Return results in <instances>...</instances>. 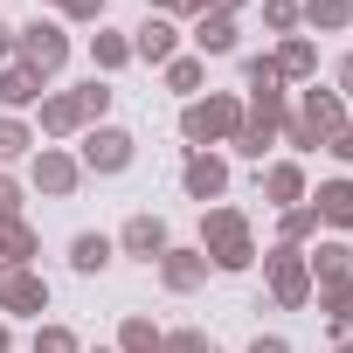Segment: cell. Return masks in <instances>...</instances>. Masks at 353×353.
Instances as JSON below:
<instances>
[{
    "instance_id": "6da1fadb",
    "label": "cell",
    "mask_w": 353,
    "mask_h": 353,
    "mask_svg": "<svg viewBox=\"0 0 353 353\" xmlns=\"http://www.w3.org/2000/svg\"><path fill=\"white\" fill-rule=\"evenodd\" d=\"M243 132V97H229V90H208V97H188L181 104V139L194 145V152H208V145H229Z\"/></svg>"
},
{
    "instance_id": "7a4b0ae2",
    "label": "cell",
    "mask_w": 353,
    "mask_h": 353,
    "mask_svg": "<svg viewBox=\"0 0 353 353\" xmlns=\"http://www.w3.org/2000/svg\"><path fill=\"white\" fill-rule=\"evenodd\" d=\"M201 256H208V270H250V263H256V243H250V215L215 201V208L201 215Z\"/></svg>"
},
{
    "instance_id": "3957f363",
    "label": "cell",
    "mask_w": 353,
    "mask_h": 353,
    "mask_svg": "<svg viewBox=\"0 0 353 353\" xmlns=\"http://www.w3.org/2000/svg\"><path fill=\"white\" fill-rule=\"evenodd\" d=\"M132 159H139V139H132L125 125H111V118H104V125H83V145H77V166H83V173L111 181V173H125Z\"/></svg>"
},
{
    "instance_id": "277c9868",
    "label": "cell",
    "mask_w": 353,
    "mask_h": 353,
    "mask_svg": "<svg viewBox=\"0 0 353 353\" xmlns=\"http://www.w3.org/2000/svg\"><path fill=\"white\" fill-rule=\"evenodd\" d=\"M14 63H28V70L49 83V77L70 63V28H63V21H49V14H35L28 28H14Z\"/></svg>"
},
{
    "instance_id": "5b68a950",
    "label": "cell",
    "mask_w": 353,
    "mask_h": 353,
    "mask_svg": "<svg viewBox=\"0 0 353 353\" xmlns=\"http://www.w3.org/2000/svg\"><path fill=\"white\" fill-rule=\"evenodd\" d=\"M49 312V277L28 263H0V319H42Z\"/></svg>"
},
{
    "instance_id": "8992f818",
    "label": "cell",
    "mask_w": 353,
    "mask_h": 353,
    "mask_svg": "<svg viewBox=\"0 0 353 353\" xmlns=\"http://www.w3.org/2000/svg\"><path fill=\"white\" fill-rule=\"evenodd\" d=\"M263 277H270V298H277L284 312H298V305L312 298V270H305V250H284V243H277V250L263 256Z\"/></svg>"
},
{
    "instance_id": "52a82bcc",
    "label": "cell",
    "mask_w": 353,
    "mask_h": 353,
    "mask_svg": "<svg viewBox=\"0 0 353 353\" xmlns=\"http://www.w3.org/2000/svg\"><path fill=\"white\" fill-rule=\"evenodd\" d=\"M28 181L42 188V194H77V181H83V166H77V152H63V145H42V152H28Z\"/></svg>"
},
{
    "instance_id": "ba28073f",
    "label": "cell",
    "mask_w": 353,
    "mask_h": 353,
    "mask_svg": "<svg viewBox=\"0 0 353 353\" xmlns=\"http://www.w3.org/2000/svg\"><path fill=\"white\" fill-rule=\"evenodd\" d=\"M111 243H118L125 256H139V263H159V256L173 250V236H166V222H159L152 208H139V215H132V222H125V229H118Z\"/></svg>"
},
{
    "instance_id": "9c48e42d",
    "label": "cell",
    "mask_w": 353,
    "mask_h": 353,
    "mask_svg": "<svg viewBox=\"0 0 353 353\" xmlns=\"http://www.w3.org/2000/svg\"><path fill=\"white\" fill-rule=\"evenodd\" d=\"M181 188H188V201H222L229 194V159L222 152H188V166H181Z\"/></svg>"
},
{
    "instance_id": "30bf717a",
    "label": "cell",
    "mask_w": 353,
    "mask_h": 353,
    "mask_svg": "<svg viewBox=\"0 0 353 353\" xmlns=\"http://www.w3.org/2000/svg\"><path fill=\"white\" fill-rule=\"evenodd\" d=\"M173 56H181V28H173L166 14H145L139 28H132V63H173Z\"/></svg>"
},
{
    "instance_id": "8fae6325",
    "label": "cell",
    "mask_w": 353,
    "mask_h": 353,
    "mask_svg": "<svg viewBox=\"0 0 353 353\" xmlns=\"http://www.w3.org/2000/svg\"><path fill=\"white\" fill-rule=\"evenodd\" d=\"M159 284L181 291V298L201 291V284H208V256H201V250H166V256H159Z\"/></svg>"
},
{
    "instance_id": "7c38bea8",
    "label": "cell",
    "mask_w": 353,
    "mask_h": 353,
    "mask_svg": "<svg viewBox=\"0 0 353 353\" xmlns=\"http://www.w3.org/2000/svg\"><path fill=\"white\" fill-rule=\"evenodd\" d=\"M270 63H277L284 83H319V49H312V35H284Z\"/></svg>"
},
{
    "instance_id": "4fadbf2b",
    "label": "cell",
    "mask_w": 353,
    "mask_h": 353,
    "mask_svg": "<svg viewBox=\"0 0 353 353\" xmlns=\"http://www.w3.org/2000/svg\"><path fill=\"white\" fill-rule=\"evenodd\" d=\"M83 104H77V90H56V97H42V139H83Z\"/></svg>"
},
{
    "instance_id": "5bb4252c",
    "label": "cell",
    "mask_w": 353,
    "mask_h": 353,
    "mask_svg": "<svg viewBox=\"0 0 353 353\" xmlns=\"http://www.w3.org/2000/svg\"><path fill=\"white\" fill-rule=\"evenodd\" d=\"M263 201L270 208H298L305 201V166L298 159H270L263 166Z\"/></svg>"
},
{
    "instance_id": "9a60e30c",
    "label": "cell",
    "mask_w": 353,
    "mask_h": 353,
    "mask_svg": "<svg viewBox=\"0 0 353 353\" xmlns=\"http://www.w3.org/2000/svg\"><path fill=\"white\" fill-rule=\"evenodd\" d=\"M111 256H118V243H111L104 229H83V236H70V270H77V277H97V270H111Z\"/></svg>"
},
{
    "instance_id": "2e32d148",
    "label": "cell",
    "mask_w": 353,
    "mask_h": 353,
    "mask_svg": "<svg viewBox=\"0 0 353 353\" xmlns=\"http://www.w3.org/2000/svg\"><path fill=\"white\" fill-rule=\"evenodd\" d=\"M305 270H312V284H319V291L346 284V277H353V243H319V250L305 256Z\"/></svg>"
},
{
    "instance_id": "e0dca14e",
    "label": "cell",
    "mask_w": 353,
    "mask_h": 353,
    "mask_svg": "<svg viewBox=\"0 0 353 353\" xmlns=\"http://www.w3.org/2000/svg\"><path fill=\"white\" fill-rule=\"evenodd\" d=\"M0 104H8V118L28 111V104H42V77L28 63H0Z\"/></svg>"
},
{
    "instance_id": "ac0fdd59",
    "label": "cell",
    "mask_w": 353,
    "mask_h": 353,
    "mask_svg": "<svg viewBox=\"0 0 353 353\" xmlns=\"http://www.w3.org/2000/svg\"><path fill=\"white\" fill-rule=\"evenodd\" d=\"M319 208V229H353V181H325L319 194H305Z\"/></svg>"
},
{
    "instance_id": "d6986e66",
    "label": "cell",
    "mask_w": 353,
    "mask_h": 353,
    "mask_svg": "<svg viewBox=\"0 0 353 353\" xmlns=\"http://www.w3.org/2000/svg\"><path fill=\"white\" fill-rule=\"evenodd\" d=\"M194 49L201 56H236V14H194Z\"/></svg>"
},
{
    "instance_id": "ffe728a7",
    "label": "cell",
    "mask_w": 353,
    "mask_h": 353,
    "mask_svg": "<svg viewBox=\"0 0 353 353\" xmlns=\"http://www.w3.org/2000/svg\"><path fill=\"white\" fill-rule=\"evenodd\" d=\"M298 21H312L319 35H339L353 28V0H298Z\"/></svg>"
},
{
    "instance_id": "44dd1931",
    "label": "cell",
    "mask_w": 353,
    "mask_h": 353,
    "mask_svg": "<svg viewBox=\"0 0 353 353\" xmlns=\"http://www.w3.org/2000/svg\"><path fill=\"white\" fill-rule=\"evenodd\" d=\"M90 63H97V77L125 70V63H132V35H118V28H97V35H90Z\"/></svg>"
},
{
    "instance_id": "7402d4cb",
    "label": "cell",
    "mask_w": 353,
    "mask_h": 353,
    "mask_svg": "<svg viewBox=\"0 0 353 353\" xmlns=\"http://www.w3.org/2000/svg\"><path fill=\"white\" fill-rule=\"evenodd\" d=\"M201 83H208V63L201 56H173L166 63V90L173 97H201Z\"/></svg>"
},
{
    "instance_id": "603a6c76",
    "label": "cell",
    "mask_w": 353,
    "mask_h": 353,
    "mask_svg": "<svg viewBox=\"0 0 353 353\" xmlns=\"http://www.w3.org/2000/svg\"><path fill=\"white\" fill-rule=\"evenodd\" d=\"M118 353H159V325H152L145 312H132V319L118 325Z\"/></svg>"
},
{
    "instance_id": "cb8c5ba5",
    "label": "cell",
    "mask_w": 353,
    "mask_h": 353,
    "mask_svg": "<svg viewBox=\"0 0 353 353\" xmlns=\"http://www.w3.org/2000/svg\"><path fill=\"white\" fill-rule=\"evenodd\" d=\"M319 305H325L332 332H339V339H353V277H346V284H332V291H319Z\"/></svg>"
},
{
    "instance_id": "d4e9b609",
    "label": "cell",
    "mask_w": 353,
    "mask_h": 353,
    "mask_svg": "<svg viewBox=\"0 0 353 353\" xmlns=\"http://www.w3.org/2000/svg\"><path fill=\"white\" fill-rule=\"evenodd\" d=\"M319 236V208L312 201H298V208H284V250H305Z\"/></svg>"
},
{
    "instance_id": "484cf974",
    "label": "cell",
    "mask_w": 353,
    "mask_h": 353,
    "mask_svg": "<svg viewBox=\"0 0 353 353\" xmlns=\"http://www.w3.org/2000/svg\"><path fill=\"white\" fill-rule=\"evenodd\" d=\"M35 152V132L21 125V118H0V166H14V159H28Z\"/></svg>"
},
{
    "instance_id": "4316f807",
    "label": "cell",
    "mask_w": 353,
    "mask_h": 353,
    "mask_svg": "<svg viewBox=\"0 0 353 353\" xmlns=\"http://www.w3.org/2000/svg\"><path fill=\"white\" fill-rule=\"evenodd\" d=\"M35 256V229L28 222H0V263H28Z\"/></svg>"
},
{
    "instance_id": "83f0119b",
    "label": "cell",
    "mask_w": 353,
    "mask_h": 353,
    "mask_svg": "<svg viewBox=\"0 0 353 353\" xmlns=\"http://www.w3.org/2000/svg\"><path fill=\"white\" fill-rule=\"evenodd\" d=\"M77 104H83V118H90V125H104V118H111V83H104V77L77 83Z\"/></svg>"
},
{
    "instance_id": "f1b7e54d",
    "label": "cell",
    "mask_w": 353,
    "mask_h": 353,
    "mask_svg": "<svg viewBox=\"0 0 353 353\" xmlns=\"http://www.w3.org/2000/svg\"><path fill=\"white\" fill-rule=\"evenodd\" d=\"M28 353H83V339H77V332H70V325H42V332H35V346H28Z\"/></svg>"
},
{
    "instance_id": "f546056e",
    "label": "cell",
    "mask_w": 353,
    "mask_h": 353,
    "mask_svg": "<svg viewBox=\"0 0 353 353\" xmlns=\"http://www.w3.org/2000/svg\"><path fill=\"white\" fill-rule=\"evenodd\" d=\"M263 28L270 35H298V0H263Z\"/></svg>"
},
{
    "instance_id": "4dcf8cb0",
    "label": "cell",
    "mask_w": 353,
    "mask_h": 353,
    "mask_svg": "<svg viewBox=\"0 0 353 353\" xmlns=\"http://www.w3.org/2000/svg\"><path fill=\"white\" fill-rule=\"evenodd\" d=\"M159 353H215V346H208V332L181 325V332H159Z\"/></svg>"
},
{
    "instance_id": "1f68e13d",
    "label": "cell",
    "mask_w": 353,
    "mask_h": 353,
    "mask_svg": "<svg viewBox=\"0 0 353 353\" xmlns=\"http://www.w3.org/2000/svg\"><path fill=\"white\" fill-rule=\"evenodd\" d=\"M243 83H250V90H284V77H277L270 56H250V63H243Z\"/></svg>"
},
{
    "instance_id": "d6a6232c",
    "label": "cell",
    "mask_w": 353,
    "mask_h": 353,
    "mask_svg": "<svg viewBox=\"0 0 353 353\" xmlns=\"http://www.w3.org/2000/svg\"><path fill=\"white\" fill-rule=\"evenodd\" d=\"M229 145H236V152H243V159H263V152H270V145H277V139H270V132H250V125H243V132H236V139H229Z\"/></svg>"
},
{
    "instance_id": "836d02e7",
    "label": "cell",
    "mask_w": 353,
    "mask_h": 353,
    "mask_svg": "<svg viewBox=\"0 0 353 353\" xmlns=\"http://www.w3.org/2000/svg\"><path fill=\"white\" fill-rule=\"evenodd\" d=\"M0 222H21V181L0 173Z\"/></svg>"
},
{
    "instance_id": "e575fe53",
    "label": "cell",
    "mask_w": 353,
    "mask_h": 353,
    "mask_svg": "<svg viewBox=\"0 0 353 353\" xmlns=\"http://www.w3.org/2000/svg\"><path fill=\"white\" fill-rule=\"evenodd\" d=\"M63 21H104V0H56Z\"/></svg>"
},
{
    "instance_id": "d590c367",
    "label": "cell",
    "mask_w": 353,
    "mask_h": 353,
    "mask_svg": "<svg viewBox=\"0 0 353 353\" xmlns=\"http://www.w3.org/2000/svg\"><path fill=\"white\" fill-rule=\"evenodd\" d=\"M201 8H208V0H145V14H166V21L173 14H201Z\"/></svg>"
},
{
    "instance_id": "8d00e7d4",
    "label": "cell",
    "mask_w": 353,
    "mask_h": 353,
    "mask_svg": "<svg viewBox=\"0 0 353 353\" xmlns=\"http://www.w3.org/2000/svg\"><path fill=\"white\" fill-rule=\"evenodd\" d=\"M325 152H332V159H339V166H353V125H339V132H332V139H325Z\"/></svg>"
},
{
    "instance_id": "74e56055",
    "label": "cell",
    "mask_w": 353,
    "mask_h": 353,
    "mask_svg": "<svg viewBox=\"0 0 353 353\" xmlns=\"http://www.w3.org/2000/svg\"><path fill=\"white\" fill-rule=\"evenodd\" d=\"M250 353H291V339H277V332H256V339H250Z\"/></svg>"
},
{
    "instance_id": "f35d334b",
    "label": "cell",
    "mask_w": 353,
    "mask_h": 353,
    "mask_svg": "<svg viewBox=\"0 0 353 353\" xmlns=\"http://www.w3.org/2000/svg\"><path fill=\"white\" fill-rule=\"evenodd\" d=\"M332 90H339V97H353V56H346V63L332 70Z\"/></svg>"
},
{
    "instance_id": "ab89813d",
    "label": "cell",
    "mask_w": 353,
    "mask_h": 353,
    "mask_svg": "<svg viewBox=\"0 0 353 353\" xmlns=\"http://www.w3.org/2000/svg\"><path fill=\"white\" fill-rule=\"evenodd\" d=\"M0 63H14V28L0 21Z\"/></svg>"
},
{
    "instance_id": "60d3db41",
    "label": "cell",
    "mask_w": 353,
    "mask_h": 353,
    "mask_svg": "<svg viewBox=\"0 0 353 353\" xmlns=\"http://www.w3.org/2000/svg\"><path fill=\"white\" fill-rule=\"evenodd\" d=\"M236 8H243V0H208V8H201V14H236Z\"/></svg>"
},
{
    "instance_id": "b9f144b4",
    "label": "cell",
    "mask_w": 353,
    "mask_h": 353,
    "mask_svg": "<svg viewBox=\"0 0 353 353\" xmlns=\"http://www.w3.org/2000/svg\"><path fill=\"white\" fill-rule=\"evenodd\" d=\"M0 353H14V332H8V319H0Z\"/></svg>"
},
{
    "instance_id": "7bdbcfd3",
    "label": "cell",
    "mask_w": 353,
    "mask_h": 353,
    "mask_svg": "<svg viewBox=\"0 0 353 353\" xmlns=\"http://www.w3.org/2000/svg\"><path fill=\"white\" fill-rule=\"evenodd\" d=\"M339 353H353V339H339Z\"/></svg>"
},
{
    "instance_id": "ee69618b",
    "label": "cell",
    "mask_w": 353,
    "mask_h": 353,
    "mask_svg": "<svg viewBox=\"0 0 353 353\" xmlns=\"http://www.w3.org/2000/svg\"><path fill=\"white\" fill-rule=\"evenodd\" d=\"M97 353H111V346H97Z\"/></svg>"
}]
</instances>
